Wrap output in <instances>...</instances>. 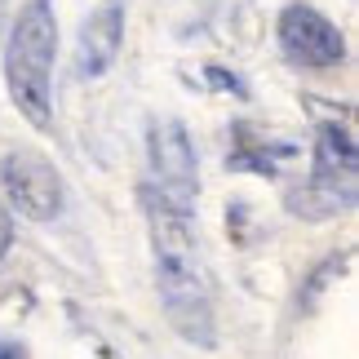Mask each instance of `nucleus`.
Segmentation results:
<instances>
[{
  "label": "nucleus",
  "mask_w": 359,
  "mask_h": 359,
  "mask_svg": "<svg viewBox=\"0 0 359 359\" xmlns=\"http://www.w3.org/2000/svg\"><path fill=\"white\" fill-rule=\"evenodd\" d=\"M346 266H351V253H341V257H328L324 266H320V271L311 275V288H306V297H302V311H306L311 302H315V293H324V288L333 284V275H341Z\"/></svg>",
  "instance_id": "nucleus-8"
},
{
  "label": "nucleus",
  "mask_w": 359,
  "mask_h": 359,
  "mask_svg": "<svg viewBox=\"0 0 359 359\" xmlns=\"http://www.w3.org/2000/svg\"><path fill=\"white\" fill-rule=\"evenodd\" d=\"M124 45V5L120 0H107L102 9H93L85 27H80L76 40V76L80 80H98L116 67Z\"/></svg>",
  "instance_id": "nucleus-7"
},
{
  "label": "nucleus",
  "mask_w": 359,
  "mask_h": 359,
  "mask_svg": "<svg viewBox=\"0 0 359 359\" xmlns=\"http://www.w3.org/2000/svg\"><path fill=\"white\" fill-rule=\"evenodd\" d=\"M147 156H151V173H156V187L169 200H177L182 209H191L200 191V169H196V147L187 137L182 120H151L147 129Z\"/></svg>",
  "instance_id": "nucleus-6"
},
{
  "label": "nucleus",
  "mask_w": 359,
  "mask_h": 359,
  "mask_svg": "<svg viewBox=\"0 0 359 359\" xmlns=\"http://www.w3.org/2000/svg\"><path fill=\"white\" fill-rule=\"evenodd\" d=\"M0 359H27L22 341H0Z\"/></svg>",
  "instance_id": "nucleus-10"
},
{
  "label": "nucleus",
  "mask_w": 359,
  "mask_h": 359,
  "mask_svg": "<svg viewBox=\"0 0 359 359\" xmlns=\"http://www.w3.org/2000/svg\"><path fill=\"white\" fill-rule=\"evenodd\" d=\"M0 187L9 196V213L27 217V222H53L67 204L62 173L36 151H9L0 160Z\"/></svg>",
  "instance_id": "nucleus-4"
},
{
  "label": "nucleus",
  "mask_w": 359,
  "mask_h": 359,
  "mask_svg": "<svg viewBox=\"0 0 359 359\" xmlns=\"http://www.w3.org/2000/svg\"><path fill=\"white\" fill-rule=\"evenodd\" d=\"M355 173H359V151L346 124H320L315 133V164L311 182L302 191H288V209L306 222H328L337 213L355 209Z\"/></svg>",
  "instance_id": "nucleus-3"
},
{
  "label": "nucleus",
  "mask_w": 359,
  "mask_h": 359,
  "mask_svg": "<svg viewBox=\"0 0 359 359\" xmlns=\"http://www.w3.org/2000/svg\"><path fill=\"white\" fill-rule=\"evenodd\" d=\"M9 244H13V213L0 204V257L9 253Z\"/></svg>",
  "instance_id": "nucleus-9"
},
{
  "label": "nucleus",
  "mask_w": 359,
  "mask_h": 359,
  "mask_svg": "<svg viewBox=\"0 0 359 359\" xmlns=\"http://www.w3.org/2000/svg\"><path fill=\"white\" fill-rule=\"evenodd\" d=\"M151 226V257H156V288H160V306L164 320L173 324V333L191 341L200 351H213V284L209 266L200 253V236L191 222V209H182L177 200H169L160 187L137 191Z\"/></svg>",
  "instance_id": "nucleus-1"
},
{
  "label": "nucleus",
  "mask_w": 359,
  "mask_h": 359,
  "mask_svg": "<svg viewBox=\"0 0 359 359\" xmlns=\"http://www.w3.org/2000/svg\"><path fill=\"white\" fill-rule=\"evenodd\" d=\"M53 53H58L53 5L49 0H27L22 13L13 18V32L5 45V80H9V98L18 102V111L36 129L53 124V89H49Z\"/></svg>",
  "instance_id": "nucleus-2"
},
{
  "label": "nucleus",
  "mask_w": 359,
  "mask_h": 359,
  "mask_svg": "<svg viewBox=\"0 0 359 359\" xmlns=\"http://www.w3.org/2000/svg\"><path fill=\"white\" fill-rule=\"evenodd\" d=\"M275 36H280L284 58L302 67V72H333L346 58L341 32L311 5H284L280 22H275Z\"/></svg>",
  "instance_id": "nucleus-5"
}]
</instances>
